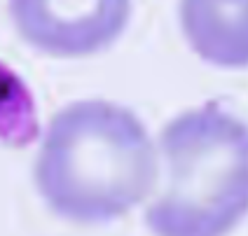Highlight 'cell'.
I'll return each mask as SVG.
<instances>
[{"instance_id": "6da1fadb", "label": "cell", "mask_w": 248, "mask_h": 236, "mask_svg": "<svg viewBox=\"0 0 248 236\" xmlns=\"http://www.w3.org/2000/svg\"><path fill=\"white\" fill-rule=\"evenodd\" d=\"M157 182V150L124 105L89 98L52 117L35 159V185L59 218L78 224L120 220Z\"/></svg>"}, {"instance_id": "7a4b0ae2", "label": "cell", "mask_w": 248, "mask_h": 236, "mask_svg": "<svg viewBox=\"0 0 248 236\" xmlns=\"http://www.w3.org/2000/svg\"><path fill=\"white\" fill-rule=\"evenodd\" d=\"M159 148L164 192L145 210L155 236H227L248 215V124L220 103L180 112Z\"/></svg>"}, {"instance_id": "3957f363", "label": "cell", "mask_w": 248, "mask_h": 236, "mask_svg": "<svg viewBox=\"0 0 248 236\" xmlns=\"http://www.w3.org/2000/svg\"><path fill=\"white\" fill-rule=\"evenodd\" d=\"M21 40L56 59H84L120 40L131 0H7Z\"/></svg>"}, {"instance_id": "277c9868", "label": "cell", "mask_w": 248, "mask_h": 236, "mask_svg": "<svg viewBox=\"0 0 248 236\" xmlns=\"http://www.w3.org/2000/svg\"><path fill=\"white\" fill-rule=\"evenodd\" d=\"M180 26L202 61L248 68V0H180Z\"/></svg>"}, {"instance_id": "5b68a950", "label": "cell", "mask_w": 248, "mask_h": 236, "mask_svg": "<svg viewBox=\"0 0 248 236\" xmlns=\"http://www.w3.org/2000/svg\"><path fill=\"white\" fill-rule=\"evenodd\" d=\"M38 108L24 80L0 63V140L10 148H26L38 138Z\"/></svg>"}]
</instances>
